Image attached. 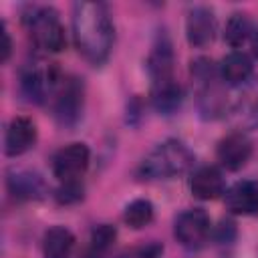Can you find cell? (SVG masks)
I'll list each match as a JSON object with an SVG mask.
<instances>
[{
  "instance_id": "cell-1",
  "label": "cell",
  "mask_w": 258,
  "mask_h": 258,
  "mask_svg": "<svg viewBox=\"0 0 258 258\" xmlns=\"http://www.w3.org/2000/svg\"><path fill=\"white\" fill-rule=\"evenodd\" d=\"M73 40L79 54L91 64H103L115 42V26L111 12L103 2L73 4Z\"/></svg>"
},
{
  "instance_id": "cell-2",
  "label": "cell",
  "mask_w": 258,
  "mask_h": 258,
  "mask_svg": "<svg viewBox=\"0 0 258 258\" xmlns=\"http://www.w3.org/2000/svg\"><path fill=\"white\" fill-rule=\"evenodd\" d=\"M194 151L179 139H165L155 145L139 163L137 175L141 179L157 181L183 175L194 165Z\"/></svg>"
},
{
  "instance_id": "cell-3",
  "label": "cell",
  "mask_w": 258,
  "mask_h": 258,
  "mask_svg": "<svg viewBox=\"0 0 258 258\" xmlns=\"http://www.w3.org/2000/svg\"><path fill=\"white\" fill-rule=\"evenodd\" d=\"M189 73H191V85L196 89V101L202 117L204 119L222 117L228 111V99L220 85L222 79H220L218 67H214L210 58L200 56L191 60Z\"/></svg>"
},
{
  "instance_id": "cell-4",
  "label": "cell",
  "mask_w": 258,
  "mask_h": 258,
  "mask_svg": "<svg viewBox=\"0 0 258 258\" xmlns=\"http://www.w3.org/2000/svg\"><path fill=\"white\" fill-rule=\"evenodd\" d=\"M24 26L34 46L44 52H60L67 46L64 26L52 6H30L24 14Z\"/></svg>"
},
{
  "instance_id": "cell-5",
  "label": "cell",
  "mask_w": 258,
  "mask_h": 258,
  "mask_svg": "<svg viewBox=\"0 0 258 258\" xmlns=\"http://www.w3.org/2000/svg\"><path fill=\"white\" fill-rule=\"evenodd\" d=\"M64 81L60 79L58 69L52 62H46L42 58H32L22 64L20 69V93L30 103H46L48 99H54L60 85Z\"/></svg>"
},
{
  "instance_id": "cell-6",
  "label": "cell",
  "mask_w": 258,
  "mask_h": 258,
  "mask_svg": "<svg viewBox=\"0 0 258 258\" xmlns=\"http://www.w3.org/2000/svg\"><path fill=\"white\" fill-rule=\"evenodd\" d=\"M212 234V220L206 210L189 208L177 214L173 222V236L175 240L187 250H200L206 246Z\"/></svg>"
},
{
  "instance_id": "cell-7",
  "label": "cell",
  "mask_w": 258,
  "mask_h": 258,
  "mask_svg": "<svg viewBox=\"0 0 258 258\" xmlns=\"http://www.w3.org/2000/svg\"><path fill=\"white\" fill-rule=\"evenodd\" d=\"M91 161V149L87 143H69L52 155V173L60 183L81 181Z\"/></svg>"
},
{
  "instance_id": "cell-8",
  "label": "cell",
  "mask_w": 258,
  "mask_h": 258,
  "mask_svg": "<svg viewBox=\"0 0 258 258\" xmlns=\"http://www.w3.org/2000/svg\"><path fill=\"white\" fill-rule=\"evenodd\" d=\"M83 103H85V91L83 83L79 79H69L60 85L58 93L52 99V113L54 119L62 127L75 125L83 115Z\"/></svg>"
},
{
  "instance_id": "cell-9",
  "label": "cell",
  "mask_w": 258,
  "mask_h": 258,
  "mask_svg": "<svg viewBox=\"0 0 258 258\" xmlns=\"http://www.w3.org/2000/svg\"><path fill=\"white\" fill-rule=\"evenodd\" d=\"M6 187L8 194L20 202H32L42 200L48 194L46 181L38 171L26 169V167H12L6 173Z\"/></svg>"
},
{
  "instance_id": "cell-10",
  "label": "cell",
  "mask_w": 258,
  "mask_h": 258,
  "mask_svg": "<svg viewBox=\"0 0 258 258\" xmlns=\"http://www.w3.org/2000/svg\"><path fill=\"white\" fill-rule=\"evenodd\" d=\"M216 155L222 167H226L228 171H238L252 157V141L244 131H232L220 139Z\"/></svg>"
},
{
  "instance_id": "cell-11",
  "label": "cell",
  "mask_w": 258,
  "mask_h": 258,
  "mask_svg": "<svg viewBox=\"0 0 258 258\" xmlns=\"http://www.w3.org/2000/svg\"><path fill=\"white\" fill-rule=\"evenodd\" d=\"M230 119L236 131H250L258 127V79L242 85L240 95L230 107Z\"/></svg>"
},
{
  "instance_id": "cell-12",
  "label": "cell",
  "mask_w": 258,
  "mask_h": 258,
  "mask_svg": "<svg viewBox=\"0 0 258 258\" xmlns=\"http://www.w3.org/2000/svg\"><path fill=\"white\" fill-rule=\"evenodd\" d=\"M36 139H38V129L30 117H22V115L12 117L4 135V153L10 157H18L30 151Z\"/></svg>"
},
{
  "instance_id": "cell-13",
  "label": "cell",
  "mask_w": 258,
  "mask_h": 258,
  "mask_svg": "<svg viewBox=\"0 0 258 258\" xmlns=\"http://www.w3.org/2000/svg\"><path fill=\"white\" fill-rule=\"evenodd\" d=\"M216 14L208 6H194L185 16V38L191 46L204 48L216 38Z\"/></svg>"
},
{
  "instance_id": "cell-14",
  "label": "cell",
  "mask_w": 258,
  "mask_h": 258,
  "mask_svg": "<svg viewBox=\"0 0 258 258\" xmlns=\"http://www.w3.org/2000/svg\"><path fill=\"white\" fill-rule=\"evenodd\" d=\"M189 189L198 200H204V202L218 200L226 191L224 173L216 165H202L191 173Z\"/></svg>"
},
{
  "instance_id": "cell-15",
  "label": "cell",
  "mask_w": 258,
  "mask_h": 258,
  "mask_svg": "<svg viewBox=\"0 0 258 258\" xmlns=\"http://www.w3.org/2000/svg\"><path fill=\"white\" fill-rule=\"evenodd\" d=\"M226 206L236 216L258 214V181L240 179L226 191Z\"/></svg>"
},
{
  "instance_id": "cell-16",
  "label": "cell",
  "mask_w": 258,
  "mask_h": 258,
  "mask_svg": "<svg viewBox=\"0 0 258 258\" xmlns=\"http://www.w3.org/2000/svg\"><path fill=\"white\" fill-rule=\"evenodd\" d=\"M173 46L171 40L165 32L157 34V40L153 42V48L147 56V71L151 81H159V79H169L173 77Z\"/></svg>"
},
{
  "instance_id": "cell-17",
  "label": "cell",
  "mask_w": 258,
  "mask_h": 258,
  "mask_svg": "<svg viewBox=\"0 0 258 258\" xmlns=\"http://www.w3.org/2000/svg\"><path fill=\"white\" fill-rule=\"evenodd\" d=\"M252 71H254L252 58L246 52H242V50H232L218 64L220 79L226 85H232V87L246 85L250 81V77H252Z\"/></svg>"
},
{
  "instance_id": "cell-18",
  "label": "cell",
  "mask_w": 258,
  "mask_h": 258,
  "mask_svg": "<svg viewBox=\"0 0 258 258\" xmlns=\"http://www.w3.org/2000/svg\"><path fill=\"white\" fill-rule=\"evenodd\" d=\"M183 101V93L175 77L151 81V105L161 115H171L179 109Z\"/></svg>"
},
{
  "instance_id": "cell-19",
  "label": "cell",
  "mask_w": 258,
  "mask_h": 258,
  "mask_svg": "<svg viewBox=\"0 0 258 258\" xmlns=\"http://www.w3.org/2000/svg\"><path fill=\"white\" fill-rule=\"evenodd\" d=\"M75 250V236L64 226H52L42 236L44 258H71Z\"/></svg>"
},
{
  "instance_id": "cell-20",
  "label": "cell",
  "mask_w": 258,
  "mask_h": 258,
  "mask_svg": "<svg viewBox=\"0 0 258 258\" xmlns=\"http://www.w3.org/2000/svg\"><path fill=\"white\" fill-rule=\"evenodd\" d=\"M254 30H256V28H254L252 20L248 18V14L234 12V14L228 18L226 26H224V40H226L232 48H240L246 40L252 38Z\"/></svg>"
},
{
  "instance_id": "cell-21",
  "label": "cell",
  "mask_w": 258,
  "mask_h": 258,
  "mask_svg": "<svg viewBox=\"0 0 258 258\" xmlns=\"http://www.w3.org/2000/svg\"><path fill=\"white\" fill-rule=\"evenodd\" d=\"M153 216H155V208L147 198H137V200L129 202L123 212L125 224L133 230H141V228L149 226L153 222Z\"/></svg>"
},
{
  "instance_id": "cell-22",
  "label": "cell",
  "mask_w": 258,
  "mask_h": 258,
  "mask_svg": "<svg viewBox=\"0 0 258 258\" xmlns=\"http://www.w3.org/2000/svg\"><path fill=\"white\" fill-rule=\"evenodd\" d=\"M115 238H117L115 226H111V224H99L91 232V248L97 250V252H101V254H105L113 246Z\"/></svg>"
},
{
  "instance_id": "cell-23",
  "label": "cell",
  "mask_w": 258,
  "mask_h": 258,
  "mask_svg": "<svg viewBox=\"0 0 258 258\" xmlns=\"http://www.w3.org/2000/svg\"><path fill=\"white\" fill-rule=\"evenodd\" d=\"M83 194H85V187L81 181H69V183H60L54 198L60 206H71V204H77L83 200Z\"/></svg>"
},
{
  "instance_id": "cell-24",
  "label": "cell",
  "mask_w": 258,
  "mask_h": 258,
  "mask_svg": "<svg viewBox=\"0 0 258 258\" xmlns=\"http://www.w3.org/2000/svg\"><path fill=\"white\" fill-rule=\"evenodd\" d=\"M161 254H163V244L151 240L147 244H139L121 252L117 258H161Z\"/></svg>"
},
{
  "instance_id": "cell-25",
  "label": "cell",
  "mask_w": 258,
  "mask_h": 258,
  "mask_svg": "<svg viewBox=\"0 0 258 258\" xmlns=\"http://www.w3.org/2000/svg\"><path fill=\"white\" fill-rule=\"evenodd\" d=\"M234 236H236V226H234V222L222 220V224H220V228H218V240H220V242H232Z\"/></svg>"
},
{
  "instance_id": "cell-26",
  "label": "cell",
  "mask_w": 258,
  "mask_h": 258,
  "mask_svg": "<svg viewBox=\"0 0 258 258\" xmlns=\"http://www.w3.org/2000/svg\"><path fill=\"white\" fill-rule=\"evenodd\" d=\"M2 38H4V46H2V62H6L10 58V52H12V40H10V34L6 30V26L2 28Z\"/></svg>"
},
{
  "instance_id": "cell-27",
  "label": "cell",
  "mask_w": 258,
  "mask_h": 258,
  "mask_svg": "<svg viewBox=\"0 0 258 258\" xmlns=\"http://www.w3.org/2000/svg\"><path fill=\"white\" fill-rule=\"evenodd\" d=\"M250 44H252V52H254V56H258V28H256V30H254V34H252Z\"/></svg>"
}]
</instances>
